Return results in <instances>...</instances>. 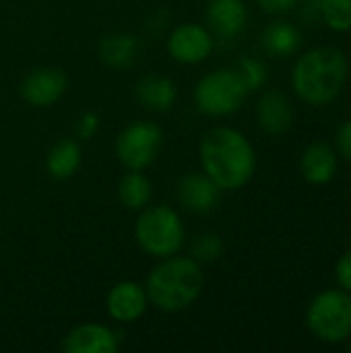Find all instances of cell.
I'll use <instances>...</instances> for the list:
<instances>
[{"label":"cell","mask_w":351,"mask_h":353,"mask_svg":"<svg viewBox=\"0 0 351 353\" xmlns=\"http://www.w3.org/2000/svg\"><path fill=\"white\" fill-rule=\"evenodd\" d=\"M298 2L300 0H257L261 10H265L267 14H285V12L294 10L298 6Z\"/></svg>","instance_id":"4316f807"},{"label":"cell","mask_w":351,"mask_h":353,"mask_svg":"<svg viewBox=\"0 0 351 353\" xmlns=\"http://www.w3.org/2000/svg\"><path fill=\"white\" fill-rule=\"evenodd\" d=\"M221 194L223 190L205 172H190L176 184L178 205L194 215L213 213L221 203Z\"/></svg>","instance_id":"30bf717a"},{"label":"cell","mask_w":351,"mask_h":353,"mask_svg":"<svg viewBox=\"0 0 351 353\" xmlns=\"http://www.w3.org/2000/svg\"><path fill=\"white\" fill-rule=\"evenodd\" d=\"M248 89L236 68H217L207 72L192 91L194 105L209 118H223L236 114L246 97Z\"/></svg>","instance_id":"5b68a950"},{"label":"cell","mask_w":351,"mask_h":353,"mask_svg":"<svg viewBox=\"0 0 351 353\" xmlns=\"http://www.w3.org/2000/svg\"><path fill=\"white\" fill-rule=\"evenodd\" d=\"M66 89H68V77L64 74L62 68L56 66L33 68L23 77L19 85V93L23 101L37 110L50 108L56 101H60Z\"/></svg>","instance_id":"9c48e42d"},{"label":"cell","mask_w":351,"mask_h":353,"mask_svg":"<svg viewBox=\"0 0 351 353\" xmlns=\"http://www.w3.org/2000/svg\"><path fill=\"white\" fill-rule=\"evenodd\" d=\"M83 163V149L77 139L62 137L46 153V172L54 180L72 178Z\"/></svg>","instance_id":"ac0fdd59"},{"label":"cell","mask_w":351,"mask_h":353,"mask_svg":"<svg viewBox=\"0 0 351 353\" xmlns=\"http://www.w3.org/2000/svg\"><path fill=\"white\" fill-rule=\"evenodd\" d=\"M118 347V333L101 323H83L70 329L62 339L64 353H116Z\"/></svg>","instance_id":"7c38bea8"},{"label":"cell","mask_w":351,"mask_h":353,"mask_svg":"<svg viewBox=\"0 0 351 353\" xmlns=\"http://www.w3.org/2000/svg\"><path fill=\"white\" fill-rule=\"evenodd\" d=\"M335 279L337 285L345 292L351 294V250H348L345 254H341V259L335 265Z\"/></svg>","instance_id":"d4e9b609"},{"label":"cell","mask_w":351,"mask_h":353,"mask_svg":"<svg viewBox=\"0 0 351 353\" xmlns=\"http://www.w3.org/2000/svg\"><path fill=\"white\" fill-rule=\"evenodd\" d=\"M134 240L139 248L155 261L180 254L186 244V225L182 215L170 205H147L134 221Z\"/></svg>","instance_id":"277c9868"},{"label":"cell","mask_w":351,"mask_h":353,"mask_svg":"<svg viewBox=\"0 0 351 353\" xmlns=\"http://www.w3.org/2000/svg\"><path fill=\"white\" fill-rule=\"evenodd\" d=\"M118 201L126 211L139 213L147 205H151L153 199V184L145 172L139 170H126L124 176L118 180Z\"/></svg>","instance_id":"d6986e66"},{"label":"cell","mask_w":351,"mask_h":353,"mask_svg":"<svg viewBox=\"0 0 351 353\" xmlns=\"http://www.w3.org/2000/svg\"><path fill=\"white\" fill-rule=\"evenodd\" d=\"M168 54L178 64H201L209 58L215 48V37L209 27L199 23H180L176 25L166 41Z\"/></svg>","instance_id":"ba28073f"},{"label":"cell","mask_w":351,"mask_h":353,"mask_svg":"<svg viewBox=\"0 0 351 353\" xmlns=\"http://www.w3.org/2000/svg\"><path fill=\"white\" fill-rule=\"evenodd\" d=\"M149 298L145 285L137 281H118L112 285L106 298V310L110 319L118 325H132L147 312Z\"/></svg>","instance_id":"8fae6325"},{"label":"cell","mask_w":351,"mask_h":353,"mask_svg":"<svg viewBox=\"0 0 351 353\" xmlns=\"http://www.w3.org/2000/svg\"><path fill=\"white\" fill-rule=\"evenodd\" d=\"M257 122L269 137L285 134L294 124V105L290 97L279 89H269L257 103Z\"/></svg>","instance_id":"5bb4252c"},{"label":"cell","mask_w":351,"mask_h":353,"mask_svg":"<svg viewBox=\"0 0 351 353\" xmlns=\"http://www.w3.org/2000/svg\"><path fill=\"white\" fill-rule=\"evenodd\" d=\"M308 331L323 343H343L351 337V294L345 290H325L312 298L306 310Z\"/></svg>","instance_id":"8992f818"},{"label":"cell","mask_w":351,"mask_h":353,"mask_svg":"<svg viewBox=\"0 0 351 353\" xmlns=\"http://www.w3.org/2000/svg\"><path fill=\"white\" fill-rule=\"evenodd\" d=\"M205 17L213 37L228 41L240 37L246 29L248 8L244 0H209Z\"/></svg>","instance_id":"4fadbf2b"},{"label":"cell","mask_w":351,"mask_h":353,"mask_svg":"<svg viewBox=\"0 0 351 353\" xmlns=\"http://www.w3.org/2000/svg\"><path fill=\"white\" fill-rule=\"evenodd\" d=\"M236 70H238L240 79L244 81V85H246V89H248L250 93L263 89L265 83H267V79H269V72H267L265 62L259 60V58H252V56L242 58V60L238 62Z\"/></svg>","instance_id":"603a6c76"},{"label":"cell","mask_w":351,"mask_h":353,"mask_svg":"<svg viewBox=\"0 0 351 353\" xmlns=\"http://www.w3.org/2000/svg\"><path fill=\"white\" fill-rule=\"evenodd\" d=\"M339 168V153L329 143H312L304 149L300 159V174L312 186L329 184Z\"/></svg>","instance_id":"2e32d148"},{"label":"cell","mask_w":351,"mask_h":353,"mask_svg":"<svg viewBox=\"0 0 351 353\" xmlns=\"http://www.w3.org/2000/svg\"><path fill=\"white\" fill-rule=\"evenodd\" d=\"M263 50L273 58H288L302 46V33L288 21H275L263 31Z\"/></svg>","instance_id":"ffe728a7"},{"label":"cell","mask_w":351,"mask_h":353,"mask_svg":"<svg viewBox=\"0 0 351 353\" xmlns=\"http://www.w3.org/2000/svg\"><path fill=\"white\" fill-rule=\"evenodd\" d=\"M161 147L163 130L151 120H134L126 124L114 141V153L120 165L139 172H145L157 161Z\"/></svg>","instance_id":"52a82bcc"},{"label":"cell","mask_w":351,"mask_h":353,"mask_svg":"<svg viewBox=\"0 0 351 353\" xmlns=\"http://www.w3.org/2000/svg\"><path fill=\"white\" fill-rule=\"evenodd\" d=\"M350 77V62L343 50L319 46L304 52L292 70L294 93L308 105L323 108L333 103Z\"/></svg>","instance_id":"7a4b0ae2"},{"label":"cell","mask_w":351,"mask_h":353,"mask_svg":"<svg viewBox=\"0 0 351 353\" xmlns=\"http://www.w3.org/2000/svg\"><path fill=\"white\" fill-rule=\"evenodd\" d=\"M321 17L337 33L351 31V0H321Z\"/></svg>","instance_id":"44dd1931"},{"label":"cell","mask_w":351,"mask_h":353,"mask_svg":"<svg viewBox=\"0 0 351 353\" xmlns=\"http://www.w3.org/2000/svg\"><path fill=\"white\" fill-rule=\"evenodd\" d=\"M134 99L145 110L155 112V114H163V112H170L176 105L178 87L170 77L149 72V74H145V77H141L137 81Z\"/></svg>","instance_id":"9a60e30c"},{"label":"cell","mask_w":351,"mask_h":353,"mask_svg":"<svg viewBox=\"0 0 351 353\" xmlns=\"http://www.w3.org/2000/svg\"><path fill=\"white\" fill-rule=\"evenodd\" d=\"M99 116L95 112H83L79 118H77V126H74V132H77V139L79 141H91L97 130H99Z\"/></svg>","instance_id":"cb8c5ba5"},{"label":"cell","mask_w":351,"mask_h":353,"mask_svg":"<svg viewBox=\"0 0 351 353\" xmlns=\"http://www.w3.org/2000/svg\"><path fill=\"white\" fill-rule=\"evenodd\" d=\"M335 145H337V153L351 161V118L345 120L339 128H337V134H335Z\"/></svg>","instance_id":"484cf974"},{"label":"cell","mask_w":351,"mask_h":353,"mask_svg":"<svg viewBox=\"0 0 351 353\" xmlns=\"http://www.w3.org/2000/svg\"><path fill=\"white\" fill-rule=\"evenodd\" d=\"M201 170L223 190L244 188L257 172V151L248 137L232 126L207 130L199 145Z\"/></svg>","instance_id":"6da1fadb"},{"label":"cell","mask_w":351,"mask_h":353,"mask_svg":"<svg viewBox=\"0 0 351 353\" xmlns=\"http://www.w3.org/2000/svg\"><path fill=\"white\" fill-rule=\"evenodd\" d=\"M205 273L190 254H174L157 261L145 281L149 304L161 312H182L203 294Z\"/></svg>","instance_id":"3957f363"},{"label":"cell","mask_w":351,"mask_h":353,"mask_svg":"<svg viewBox=\"0 0 351 353\" xmlns=\"http://www.w3.org/2000/svg\"><path fill=\"white\" fill-rule=\"evenodd\" d=\"M221 254H223V240L213 232L199 234L190 244V256L201 265L215 263L221 259Z\"/></svg>","instance_id":"7402d4cb"},{"label":"cell","mask_w":351,"mask_h":353,"mask_svg":"<svg viewBox=\"0 0 351 353\" xmlns=\"http://www.w3.org/2000/svg\"><path fill=\"white\" fill-rule=\"evenodd\" d=\"M143 43L132 33H110L97 43L99 60L110 68H130L141 56Z\"/></svg>","instance_id":"e0dca14e"}]
</instances>
